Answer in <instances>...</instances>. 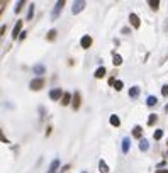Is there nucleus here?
Masks as SVG:
<instances>
[{"label": "nucleus", "mask_w": 168, "mask_h": 173, "mask_svg": "<svg viewBox=\"0 0 168 173\" xmlns=\"http://www.w3.org/2000/svg\"><path fill=\"white\" fill-rule=\"evenodd\" d=\"M29 86H31V90H41L44 86V80L43 78H34L29 83Z\"/></svg>", "instance_id": "obj_1"}, {"label": "nucleus", "mask_w": 168, "mask_h": 173, "mask_svg": "<svg viewBox=\"0 0 168 173\" xmlns=\"http://www.w3.org/2000/svg\"><path fill=\"white\" fill-rule=\"evenodd\" d=\"M63 5H65V0H58V2H56L54 10H53V14H51V17H53V19H56V17L59 15V12H61V9H63Z\"/></svg>", "instance_id": "obj_2"}, {"label": "nucleus", "mask_w": 168, "mask_h": 173, "mask_svg": "<svg viewBox=\"0 0 168 173\" xmlns=\"http://www.w3.org/2000/svg\"><path fill=\"white\" fill-rule=\"evenodd\" d=\"M63 92H61V88H53L49 92V97H51V100H58V98H63Z\"/></svg>", "instance_id": "obj_3"}, {"label": "nucleus", "mask_w": 168, "mask_h": 173, "mask_svg": "<svg viewBox=\"0 0 168 173\" xmlns=\"http://www.w3.org/2000/svg\"><path fill=\"white\" fill-rule=\"evenodd\" d=\"M83 7H85V2H83V0H78V2H75V3H73L71 12H73V14H78V12L83 10Z\"/></svg>", "instance_id": "obj_4"}, {"label": "nucleus", "mask_w": 168, "mask_h": 173, "mask_svg": "<svg viewBox=\"0 0 168 173\" xmlns=\"http://www.w3.org/2000/svg\"><path fill=\"white\" fill-rule=\"evenodd\" d=\"M129 20H131V26H132V27L138 29L139 26H141V22H139V17L136 15V14H129Z\"/></svg>", "instance_id": "obj_5"}, {"label": "nucleus", "mask_w": 168, "mask_h": 173, "mask_svg": "<svg viewBox=\"0 0 168 173\" xmlns=\"http://www.w3.org/2000/svg\"><path fill=\"white\" fill-rule=\"evenodd\" d=\"M80 44H82V48L83 49H89L90 44H92V38H90V36H83L82 41H80Z\"/></svg>", "instance_id": "obj_6"}, {"label": "nucleus", "mask_w": 168, "mask_h": 173, "mask_svg": "<svg viewBox=\"0 0 168 173\" xmlns=\"http://www.w3.org/2000/svg\"><path fill=\"white\" fill-rule=\"evenodd\" d=\"M99 172L100 173H109V166H107V163H105L104 160L99 161Z\"/></svg>", "instance_id": "obj_7"}, {"label": "nucleus", "mask_w": 168, "mask_h": 173, "mask_svg": "<svg viewBox=\"0 0 168 173\" xmlns=\"http://www.w3.org/2000/svg\"><path fill=\"white\" fill-rule=\"evenodd\" d=\"M20 29H22V22H17L15 24V27H14V31H12V38H19V32H20Z\"/></svg>", "instance_id": "obj_8"}, {"label": "nucleus", "mask_w": 168, "mask_h": 173, "mask_svg": "<svg viewBox=\"0 0 168 173\" xmlns=\"http://www.w3.org/2000/svg\"><path fill=\"white\" fill-rule=\"evenodd\" d=\"M138 95H139V86H131L129 88V97L131 98H136Z\"/></svg>", "instance_id": "obj_9"}, {"label": "nucleus", "mask_w": 168, "mask_h": 173, "mask_svg": "<svg viewBox=\"0 0 168 173\" xmlns=\"http://www.w3.org/2000/svg\"><path fill=\"white\" fill-rule=\"evenodd\" d=\"M58 166H59V160H53V163H51V166H49V170H48V173H56Z\"/></svg>", "instance_id": "obj_10"}, {"label": "nucleus", "mask_w": 168, "mask_h": 173, "mask_svg": "<svg viewBox=\"0 0 168 173\" xmlns=\"http://www.w3.org/2000/svg\"><path fill=\"white\" fill-rule=\"evenodd\" d=\"M129 148H131V143H129V137H124L122 139V153H128Z\"/></svg>", "instance_id": "obj_11"}, {"label": "nucleus", "mask_w": 168, "mask_h": 173, "mask_svg": "<svg viewBox=\"0 0 168 173\" xmlns=\"http://www.w3.org/2000/svg\"><path fill=\"white\" fill-rule=\"evenodd\" d=\"M148 148H149V144L146 139H141V141H139V149H141V151H148Z\"/></svg>", "instance_id": "obj_12"}, {"label": "nucleus", "mask_w": 168, "mask_h": 173, "mask_svg": "<svg viewBox=\"0 0 168 173\" xmlns=\"http://www.w3.org/2000/svg\"><path fill=\"white\" fill-rule=\"evenodd\" d=\"M70 100H71V93H65L63 98H61V105H68Z\"/></svg>", "instance_id": "obj_13"}, {"label": "nucleus", "mask_w": 168, "mask_h": 173, "mask_svg": "<svg viewBox=\"0 0 168 173\" xmlns=\"http://www.w3.org/2000/svg\"><path fill=\"white\" fill-rule=\"evenodd\" d=\"M156 102H158V98H156V97H148V98H146V104H148L149 107H153V105H156Z\"/></svg>", "instance_id": "obj_14"}, {"label": "nucleus", "mask_w": 168, "mask_h": 173, "mask_svg": "<svg viewBox=\"0 0 168 173\" xmlns=\"http://www.w3.org/2000/svg\"><path fill=\"white\" fill-rule=\"evenodd\" d=\"M141 133H143L141 126H136V127L132 129V136H134V137H141Z\"/></svg>", "instance_id": "obj_15"}, {"label": "nucleus", "mask_w": 168, "mask_h": 173, "mask_svg": "<svg viewBox=\"0 0 168 173\" xmlns=\"http://www.w3.org/2000/svg\"><path fill=\"white\" fill-rule=\"evenodd\" d=\"M80 107V93H75V98H73V109L77 110Z\"/></svg>", "instance_id": "obj_16"}, {"label": "nucleus", "mask_w": 168, "mask_h": 173, "mask_svg": "<svg viewBox=\"0 0 168 173\" xmlns=\"http://www.w3.org/2000/svg\"><path fill=\"white\" fill-rule=\"evenodd\" d=\"M110 124H112V126H116V127H117V126L121 124V119H119L117 115H110Z\"/></svg>", "instance_id": "obj_17"}, {"label": "nucleus", "mask_w": 168, "mask_h": 173, "mask_svg": "<svg viewBox=\"0 0 168 173\" xmlns=\"http://www.w3.org/2000/svg\"><path fill=\"white\" fill-rule=\"evenodd\" d=\"M102 77H105V68L104 66L99 68V70L95 71V78H102Z\"/></svg>", "instance_id": "obj_18"}, {"label": "nucleus", "mask_w": 168, "mask_h": 173, "mask_svg": "<svg viewBox=\"0 0 168 173\" xmlns=\"http://www.w3.org/2000/svg\"><path fill=\"white\" fill-rule=\"evenodd\" d=\"M34 73H38V75H43V73H44V66H43V65H38V66H34Z\"/></svg>", "instance_id": "obj_19"}, {"label": "nucleus", "mask_w": 168, "mask_h": 173, "mask_svg": "<svg viewBox=\"0 0 168 173\" xmlns=\"http://www.w3.org/2000/svg\"><path fill=\"white\" fill-rule=\"evenodd\" d=\"M161 136H163V131H161V129H156V131L153 133V137H155L156 141H158V139H161Z\"/></svg>", "instance_id": "obj_20"}, {"label": "nucleus", "mask_w": 168, "mask_h": 173, "mask_svg": "<svg viewBox=\"0 0 168 173\" xmlns=\"http://www.w3.org/2000/svg\"><path fill=\"white\" fill-rule=\"evenodd\" d=\"M148 3H149V7H151V9H155V10L158 9V5H160V2H158V0H149Z\"/></svg>", "instance_id": "obj_21"}, {"label": "nucleus", "mask_w": 168, "mask_h": 173, "mask_svg": "<svg viewBox=\"0 0 168 173\" xmlns=\"http://www.w3.org/2000/svg\"><path fill=\"white\" fill-rule=\"evenodd\" d=\"M112 63H114L116 66H119V65L122 63V58L119 56V54H114V61H112Z\"/></svg>", "instance_id": "obj_22"}, {"label": "nucleus", "mask_w": 168, "mask_h": 173, "mask_svg": "<svg viewBox=\"0 0 168 173\" xmlns=\"http://www.w3.org/2000/svg\"><path fill=\"white\" fill-rule=\"evenodd\" d=\"M156 122V114H149V119H148V126H153Z\"/></svg>", "instance_id": "obj_23"}, {"label": "nucleus", "mask_w": 168, "mask_h": 173, "mask_svg": "<svg viewBox=\"0 0 168 173\" xmlns=\"http://www.w3.org/2000/svg\"><path fill=\"white\" fill-rule=\"evenodd\" d=\"M122 86H124V83H122V82H121V80H116V83H114V88H116V90H122Z\"/></svg>", "instance_id": "obj_24"}, {"label": "nucleus", "mask_w": 168, "mask_h": 173, "mask_svg": "<svg viewBox=\"0 0 168 173\" xmlns=\"http://www.w3.org/2000/svg\"><path fill=\"white\" fill-rule=\"evenodd\" d=\"M32 14H34V3H32V5L29 7V12H27V20L32 19Z\"/></svg>", "instance_id": "obj_25"}, {"label": "nucleus", "mask_w": 168, "mask_h": 173, "mask_svg": "<svg viewBox=\"0 0 168 173\" xmlns=\"http://www.w3.org/2000/svg\"><path fill=\"white\" fill-rule=\"evenodd\" d=\"M161 95H163V97H168V85H163V86H161Z\"/></svg>", "instance_id": "obj_26"}, {"label": "nucleus", "mask_w": 168, "mask_h": 173, "mask_svg": "<svg viewBox=\"0 0 168 173\" xmlns=\"http://www.w3.org/2000/svg\"><path fill=\"white\" fill-rule=\"evenodd\" d=\"M22 5H24V0H19V2H17V7H15V14L22 9Z\"/></svg>", "instance_id": "obj_27"}, {"label": "nucleus", "mask_w": 168, "mask_h": 173, "mask_svg": "<svg viewBox=\"0 0 168 173\" xmlns=\"http://www.w3.org/2000/svg\"><path fill=\"white\" fill-rule=\"evenodd\" d=\"M54 36H56V31L53 29V31H49V34H48V39H54Z\"/></svg>", "instance_id": "obj_28"}, {"label": "nucleus", "mask_w": 168, "mask_h": 173, "mask_svg": "<svg viewBox=\"0 0 168 173\" xmlns=\"http://www.w3.org/2000/svg\"><path fill=\"white\" fill-rule=\"evenodd\" d=\"M156 173H168V170H156Z\"/></svg>", "instance_id": "obj_29"}]
</instances>
